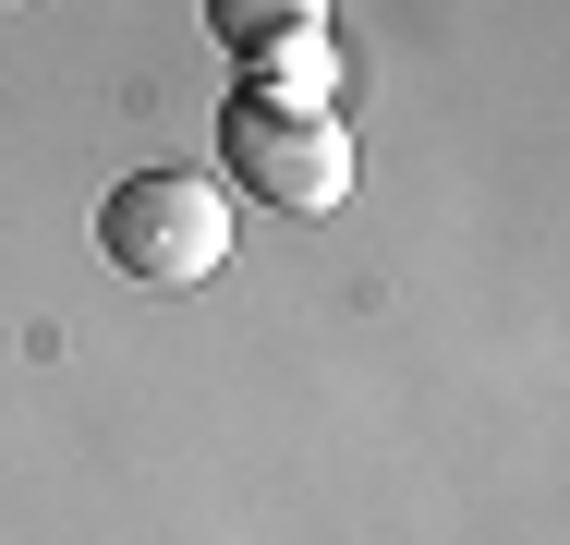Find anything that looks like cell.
<instances>
[{
	"mask_svg": "<svg viewBox=\"0 0 570 545\" xmlns=\"http://www.w3.org/2000/svg\"><path fill=\"white\" fill-rule=\"evenodd\" d=\"M219 170L279 218H328L352 195V121L316 98H267V86H230L219 109Z\"/></svg>",
	"mask_w": 570,
	"mask_h": 545,
	"instance_id": "cell-1",
	"label": "cell"
},
{
	"mask_svg": "<svg viewBox=\"0 0 570 545\" xmlns=\"http://www.w3.org/2000/svg\"><path fill=\"white\" fill-rule=\"evenodd\" d=\"M98 255L146 291H195V279L230 267V195L207 170H134L98 207Z\"/></svg>",
	"mask_w": 570,
	"mask_h": 545,
	"instance_id": "cell-2",
	"label": "cell"
},
{
	"mask_svg": "<svg viewBox=\"0 0 570 545\" xmlns=\"http://www.w3.org/2000/svg\"><path fill=\"white\" fill-rule=\"evenodd\" d=\"M207 37L255 73V61L292 49V37H328V0H207Z\"/></svg>",
	"mask_w": 570,
	"mask_h": 545,
	"instance_id": "cell-3",
	"label": "cell"
},
{
	"mask_svg": "<svg viewBox=\"0 0 570 545\" xmlns=\"http://www.w3.org/2000/svg\"><path fill=\"white\" fill-rule=\"evenodd\" d=\"M243 86H267V98H316V109H341V49L328 37H292V49H267Z\"/></svg>",
	"mask_w": 570,
	"mask_h": 545,
	"instance_id": "cell-4",
	"label": "cell"
}]
</instances>
